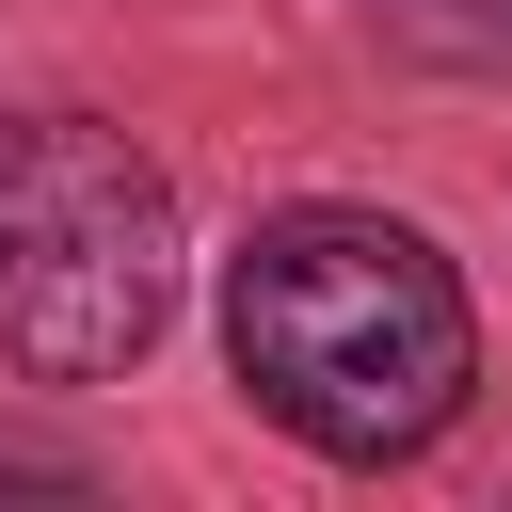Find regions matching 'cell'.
I'll list each match as a JSON object with an SVG mask.
<instances>
[{"label": "cell", "instance_id": "cell-1", "mask_svg": "<svg viewBox=\"0 0 512 512\" xmlns=\"http://www.w3.org/2000/svg\"><path fill=\"white\" fill-rule=\"evenodd\" d=\"M224 368L240 400L320 464H400L464 416L480 320L464 272L384 208H272L224 272Z\"/></svg>", "mask_w": 512, "mask_h": 512}, {"label": "cell", "instance_id": "cell-2", "mask_svg": "<svg viewBox=\"0 0 512 512\" xmlns=\"http://www.w3.org/2000/svg\"><path fill=\"white\" fill-rule=\"evenodd\" d=\"M176 320V192L96 112L0 128V368L16 384H112Z\"/></svg>", "mask_w": 512, "mask_h": 512}, {"label": "cell", "instance_id": "cell-3", "mask_svg": "<svg viewBox=\"0 0 512 512\" xmlns=\"http://www.w3.org/2000/svg\"><path fill=\"white\" fill-rule=\"evenodd\" d=\"M368 16H384V48H416L448 80H512V0H368Z\"/></svg>", "mask_w": 512, "mask_h": 512}]
</instances>
